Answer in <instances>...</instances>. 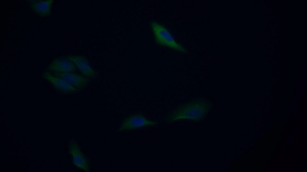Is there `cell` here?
Instances as JSON below:
<instances>
[{
  "mask_svg": "<svg viewBox=\"0 0 307 172\" xmlns=\"http://www.w3.org/2000/svg\"><path fill=\"white\" fill-rule=\"evenodd\" d=\"M212 108V103L207 99L202 97L195 99L170 111L166 116L165 120L169 123L183 119L200 121L206 117Z\"/></svg>",
  "mask_w": 307,
  "mask_h": 172,
  "instance_id": "obj_1",
  "label": "cell"
},
{
  "mask_svg": "<svg viewBox=\"0 0 307 172\" xmlns=\"http://www.w3.org/2000/svg\"><path fill=\"white\" fill-rule=\"evenodd\" d=\"M156 42L181 52L186 53L187 50L181 44L174 39L169 31L163 25L152 21L150 23Z\"/></svg>",
  "mask_w": 307,
  "mask_h": 172,
  "instance_id": "obj_2",
  "label": "cell"
},
{
  "mask_svg": "<svg viewBox=\"0 0 307 172\" xmlns=\"http://www.w3.org/2000/svg\"><path fill=\"white\" fill-rule=\"evenodd\" d=\"M158 124V121L148 119L142 113H137L124 118L117 131L121 132L132 130L145 127L154 126Z\"/></svg>",
  "mask_w": 307,
  "mask_h": 172,
  "instance_id": "obj_3",
  "label": "cell"
},
{
  "mask_svg": "<svg viewBox=\"0 0 307 172\" xmlns=\"http://www.w3.org/2000/svg\"><path fill=\"white\" fill-rule=\"evenodd\" d=\"M68 147L73 164L78 169L87 172H89L90 159L82 151L75 139H72L69 141Z\"/></svg>",
  "mask_w": 307,
  "mask_h": 172,
  "instance_id": "obj_4",
  "label": "cell"
},
{
  "mask_svg": "<svg viewBox=\"0 0 307 172\" xmlns=\"http://www.w3.org/2000/svg\"><path fill=\"white\" fill-rule=\"evenodd\" d=\"M41 76L52 86L55 91L60 94H71L79 91L63 79L54 76L46 70L42 72Z\"/></svg>",
  "mask_w": 307,
  "mask_h": 172,
  "instance_id": "obj_5",
  "label": "cell"
},
{
  "mask_svg": "<svg viewBox=\"0 0 307 172\" xmlns=\"http://www.w3.org/2000/svg\"><path fill=\"white\" fill-rule=\"evenodd\" d=\"M48 72L54 77L63 79L79 91L85 88L91 80L76 72Z\"/></svg>",
  "mask_w": 307,
  "mask_h": 172,
  "instance_id": "obj_6",
  "label": "cell"
},
{
  "mask_svg": "<svg viewBox=\"0 0 307 172\" xmlns=\"http://www.w3.org/2000/svg\"><path fill=\"white\" fill-rule=\"evenodd\" d=\"M63 56L72 62L76 66L81 74L90 80L95 79L97 72L90 66L88 60L84 56L68 55Z\"/></svg>",
  "mask_w": 307,
  "mask_h": 172,
  "instance_id": "obj_7",
  "label": "cell"
},
{
  "mask_svg": "<svg viewBox=\"0 0 307 172\" xmlns=\"http://www.w3.org/2000/svg\"><path fill=\"white\" fill-rule=\"evenodd\" d=\"M77 67L75 64L63 56L53 59L47 66L45 70L58 73L76 72Z\"/></svg>",
  "mask_w": 307,
  "mask_h": 172,
  "instance_id": "obj_8",
  "label": "cell"
},
{
  "mask_svg": "<svg viewBox=\"0 0 307 172\" xmlns=\"http://www.w3.org/2000/svg\"><path fill=\"white\" fill-rule=\"evenodd\" d=\"M29 7L37 16L42 18L50 16L51 14L52 6L53 0H29Z\"/></svg>",
  "mask_w": 307,
  "mask_h": 172,
  "instance_id": "obj_9",
  "label": "cell"
}]
</instances>
